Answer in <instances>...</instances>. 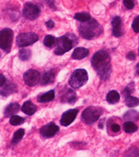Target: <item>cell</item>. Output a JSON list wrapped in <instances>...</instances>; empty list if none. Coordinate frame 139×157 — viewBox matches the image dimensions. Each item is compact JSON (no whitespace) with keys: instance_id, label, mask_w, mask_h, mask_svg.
I'll return each mask as SVG.
<instances>
[{"instance_id":"25","label":"cell","mask_w":139,"mask_h":157,"mask_svg":"<svg viewBox=\"0 0 139 157\" xmlns=\"http://www.w3.org/2000/svg\"><path fill=\"white\" fill-rule=\"evenodd\" d=\"M75 19L79 20L80 22H86L91 19V15L88 13H77L75 15Z\"/></svg>"},{"instance_id":"30","label":"cell","mask_w":139,"mask_h":157,"mask_svg":"<svg viewBox=\"0 0 139 157\" xmlns=\"http://www.w3.org/2000/svg\"><path fill=\"white\" fill-rule=\"evenodd\" d=\"M124 6L126 7L127 10H133L135 6V1L134 0H123Z\"/></svg>"},{"instance_id":"31","label":"cell","mask_w":139,"mask_h":157,"mask_svg":"<svg viewBox=\"0 0 139 157\" xmlns=\"http://www.w3.org/2000/svg\"><path fill=\"white\" fill-rule=\"evenodd\" d=\"M132 27H133V29L134 32L139 33V15L134 19L133 25H132Z\"/></svg>"},{"instance_id":"32","label":"cell","mask_w":139,"mask_h":157,"mask_svg":"<svg viewBox=\"0 0 139 157\" xmlns=\"http://www.w3.org/2000/svg\"><path fill=\"white\" fill-rule=\"evenodd\" d=\"M122 25V19L121 18L118 16L115 17L113 19H112V27H116V26H119Z\"/></svg>"},{"instance_id":"9","label":"cell","mask_w":139,"mask_h":157,"mask_svg":"<svg viewBox=\"0 0 139 157\" xmlns=\"http://www.w3.org/2000/svg\"><path fill=\"white\" fill-rule=\"evenodd\" d=\"M24 81L27 86L33 87L40 81V73L38 71L29 69L24 74Z\"/></svg>"},{"instance_id":"34","label":"cell","mask_w":139,"mask_h":157,"mask_svg":"<svg viewBox=\"0 0 139 157\" xmlns=\"http://www.w3.org/2000/svg\"><path fill=\"white\" fill-rule=\"evenodd\" d=\"M126 58L128 59V60H130V61H133V60H135V58H136V56H135V54L133 53V52H129V53H127V55H126Z\"/></svg>"},{"instance_id":"21","label":"cell","mask_w":139,"mask_h":157,"mask_svg":"<svg viewBox=\"0 0 139 157\" xmlns=\"http://www.w3.org/2000/svg\"><path fill=\"white\" fill-rule=\"evenodd\" d=\"M125 104L128 108H134V107L139 105V98L130 95V96L125 98Z\"/></svg>"},{"instance_id":"17","label":"cell","mask_w":139,"mask_h":157,"mask_svg":"<svg viewBox=\"0 0 139 157\" xmlns=\"http://www.w3.org/2000/svg\"><path fill=\"white\" fill-rule=\"evenodd\" d=\"M55 98V91H49L48 93L42 94L38 97V102L39 103H48Z\"/></svg>"},{"instance_id":"3","label":"cell","mask_w":139,"mask_h":157,"mask_svg":"<svg viewBox=\"0 0 139 157\" xmlns=\"http://www.w3.org/2000/svg\"><path fill=\"white\" fill-rule=\"evenodd\" d=\"M56 48L55 53L58 56L68 52L75 45L77 44V38L74 34H66L56 40Z\"/></svg>"},{"instance_id":"5","label":"cell","mask_w":139,"mask_h":157,"mask_svg":"<svg viewBox=\"0 0 139 157\" xmlns=\"http://www.w3.org/2000/svg\"><path fill=\"white\" fill-rule=\"evenodd\" d=\"M102 113V109H101L100 107H89L85 109L82 115H81V119L83 120V122L86 124H92L94 123L98 120L100 118V116Z\"/></svg>"},{"instance_id":"18","label":"cell","mask_w":139,"mask_h":157,"mask_svg":"<svg viewBox=\"0 0 139 157\" xmlns=\"http://www.w3.org/2000/svg\"><path fill=\"white\" fill-rule=\"evenodd\" d=\"M123 119L125 121H131V122L137 121L139 119V113L135 110H130L124 114Z\"/></svg>"},{"instance_id":"24","label":"cell","mask_w":139,"mask_h":157,"mask_svg":"<svg viewBox=\"0 0 139 157\" xmlns=\"http://www.w3.org/2000/svg\"><path fill=\"white\" fill-rule=\"evenodd\" d=\"M19 56H20V60H22V61H28L31 56V52L28 49H21L19 53Z\"/></svg>"},{"instance_id":"37","label":"cell","mask_w":139,"mask_h":157,"mask_svg":"<svg viewBox=\"0 0 139 157\" xmlns=\"http://www.w3.org/2000/svg\"><path fill=\"white\" fill-rule=\"evenodd\" d=\"M136 75L139 76V63L136 66Z\"/></svg>"},{"instance_id":"4","label":"cell","mask_w":139,"mask_h":157,"mask_svg":"<svg viewBox=\"0 0 139 157\" xmlns=\"http://www.w3.org/2000/svg\"><path fill=\"white\" fill-rule=\"evenodd\" d=\"M88 74L87 71L84 69H77L71 75L69 83L74 89L80 88L87 82Z\"/></svg>"},{"instance_id":"29","label":"cell","mask_w":139,"mask_h":157,"mask_svg":"<svg viewBox=\"0 0 139 157\" xmlns=\"http://www.w3.org/2000/svg\"><path fill=\"white\" fill-rule=\"evenodd\" d=\"M112 33H113L114 36L116 37H120L123 35V30H122V25L119 26H116L112 28Z\"/></svg>"},{"instance_id":"15","label":"cell","mask_w":139,"mask_h":157,"mask_svg":"<svg viewBox=\"0 0 139 157\" xmlns=\"http://www.w3.org/2000/svg\"><path fill=\"white\" fill-rule=\"evenodd\" d=\"M21 109L27 115H33L36 112L37 107L31 101H26L25 103L23 104V106H22Z\"/></svg>"},{"instance_id":"12","label":"cell","mask_w":139,"mask_h":157,"mask_svg":"<svg viewBox=\"0 0 139 157\" xmlns=\"http://www.w3.org/2000/svg\"><path fill=\"white\" fill-rule=\"evenodd\" d=\"M17 92V86L13 82H5L3 85L2 89L0 91V94L3 97H8Z\"/></svg>"},{"instance_id":"28","label":"cell","mask_w":139,"mask_h":157,"mask_svg":"<svg viewBox=\"0 0 139 157\" xmlns=\"http://www.w3.org/2000/svg\"><path fill=\"white\" fill-rule=\"evenodd\" d=\"M133 88H134V87H133V83L128 85V86H127V87H126V88L123 91V96L125 97V98L130 96V95H131V93H133Z\"/></svg>"},{"instance_id":"35","label":"cell","mask_w":139,"mask_h":157,"mask_svg":"<svg viewBox=\"0 0 139 157\" xmlns=\"http://www.w3.org/2000/svg\"><path fill=\"white\" fill-rule=\"evenodd\" d=\"M6 82V78L3 76V74L0 73V87H3V85Z\"/></svg>"},{"instance_id":"8","label":"cell","mask_w":139,"mask_h":157,"mask_svg":"<svg viewBox=\"0 0 139 157\" xmlns=\"http://www.w3.org/2000/svg\"><path fill=\"white\" fill-rule=\"evenodd\" d=\"M39 13H40V9L38 5H35L32 3H26L24 5L23 15L26 19L34 20L39 17Z\"/></svg>"},{"instance_id":"38","label":"cell","mask_w":139,"mask_h":157,"mask_svg":"<svg viewBox=\"0 0 139 157\" xmlns=\"http://www.w3.org/2000/svg\"><path fill=\"white\" fill-rule=\"evenodd\" d=\"M138 54H139V47H138Z\"/></svg>"},{"instance_id":"16","label":"cell","mask_w":139,"mask_h":157,"mask_svg":"<svg viewBox=\"0 0 139 157\" xmlns=\"http://www.w3.org/2000/svg\"><path fill=\"white\" fill-rule=\"evenodd\" d=\"M20 105L19 103H13L9 104V106H7V108L5 109V111H4V116L6 118H9L11 116L14 115L15 113L19 112L20 110Z\"/></svg>"},{"instance_id":"2","label":"cell","mask_w":139,"mask_h":157,"mask_svg":"<svg viewBox=\"0 0 139 157\" xmlns=\"http://www.w3.org/2000/svg\"><path fill=\"white\" fill-rule=\"evenodd\" d=\"M79 31L83 38L91 40L100 35L102 32V29L99 23L97 22V20L89 19L86 22H83V24H81L79 28Z\"/></svg>"},{"instance_id":"10","label":"cell","mask_w":139,"mask_h":157,"mask_svg":"<svg viewBox=\"0 0 139 157\" xmlns=\"http://www.w3.org/2000/svg\"><path fill=\"white\" fill-rule=\"evenodd\" d=\"M59 131V127L54 123H50L48 124L43 126L40 128V135L45 138H51L56 135V133Z\"/></svg>"},{"instance_id":"26","label":"cell","mask_w":139,"mask_h":157,"mask_svg":"<svg viewBox=\"0 0 139 157\" xmlns=\"http://www.w3.org/2000/svg\"><path fill=\"white\" fill-rule=\"evenodd\" d=\"M55 42H56V40H55V37H53L51 35H47V36H46V38L44 39V45L47 47H49V48L55 45Z\"/></svg>"},{"instance_id":"27","label":"cell","mask_w":139,"mask_h":157,"mask_svg":"<svg viewBox=\"0 0 139 157\" xmlns=\"http://www.w3.org/2000/svg\"><path fill=\"white\" fill-rule=\"evenodd\" d=\"M24 122V119L18 115L11 116V118L9 119V123L12 125H20L21 124H23Z\"/></svg>"},{"instance_id":"36","label":"cell","mask_w":139,"mask_h":157,"mask_svg":"<svg viewBox=\"0 0 139 157\" xmlns=\"http://www.w3.org/2000/svg\"><path fill=\"white\" fill-rule=\"evenodd\" d=\"M46 25L48 29H52V28L55 26V24H54V22H53L52 20H49V21H47Z\"/></svg>"},{"instance_id":"11","label":"cell","mask_w":139,"mask_h":157,"mask_svg":"<svg viewBox=\"0 0 139 157\" xmlns=\"http://www.w3.org/2000/svg\"><path fill=\"white\" fill-rule=\"evenodd\" d=\"M79 110L78 109H70L68 111L63 113L60 119V124L63 126H68L73 122L76 118Z\"/></svg>"},{"instance_id":"13","label":"cell","mask_w":139,"mask_h":157,"mask_svg":"<svg viewBox=\"0 0 139 157\" xmlns=\"http://www.w3.org/2000/svg\"><path fill=\"white\" fill-rule=\"evenodd\" d=\"M55 74L53 71H48L45 73L43 74L41 80H40V84L42 86H46L49 84H51L54 82L55 81Z\"/></svg>"},{"instance_id":"23","label":"cell","mask_w":139,"mask_h":157,"mask_svg":"<svg viewBox=\"0 0 139 157\" xmlns=\"http://www.w3.org/2000/svg\"><path fill=\"white\" fill-rule=\"evenodd\" d=\"M64 100L66 101L67 103H71V104H73V103L76 101V97H75V93L72 91V90H68V92L65 93V98H64Z\"/></svg>"},{"instance_id":"14","label":"cell","mask_w":139,"mask_h":157,"mask_svg":"<svg viewBox=\"0 0 139 157\" xmlns=\"http://www.w3.org/2000/svg\"><path fill=\"white\" fill-rule=\"evenodd\" d=\"M89 50L83 47H78L72 53V58L75 60H82L88 56Z\"/></svg>"},{"instance_id":"22","label":"cell","mask_w":139,"mask_h":157,"mask_svg":"<svg viewBox=\"0 0 139 157\" xmlns=\"http://www.w3.org/2000/svg\"><path fill=\"white\" fill-rule=\"evenodd\" d=\"M24 135V130L23 128H20L19 130H17L14 133V135H13V140H12V144H15L17 143H19L22 140Z\"/></svg>"},{"instance_id":"1","label":"cell","mask_w":139,"mask_h":157,"mask_svg":"<svg viewBox=\"0 0 139 157\" xmlns=\"http://www.w3.org/2000/svg\"><path fill=\"white\" fill-rule=\"evenodd\" d=\"M91 65L97 72L101 80L106 81L110 77L112 67H111V57L106 51H99L94 55L91 59Z\"/></svg>"},{"instance_id":"19","label":"cell","mask_w":139,"mask_h":157,"mask_svg":"<svg viewBox=\"0 0 139 157\" xmlns=\"http://www.w3.org/2000/svg\"><path fill=\"white\" fill-rule=\"evenodd\" d=\"M107 102L111 104H115L118 103L120 100V94L116 91H111L107 96Z\"/></svg>"},{"instance_id":"20","label":"cell","mask_w":139,"mask_h":157,"mask_svg":"<svg viewBox=\"0 0 139 157\" xmlns=\"http://www.w3.org/2000/svg\"><path fill=\"white\" fill-rule=\"evenodd\" d=\"M123 130L126 132V133H128V134L134 133V132H136L137 130V126L133 122L126 121L123 124Z\"/></svg>"},{"instance_id":"33","label":"cell","mask_w":139,"mask_h":157,"mask_svg":"<svg viewBox=\"0 0 139 157\" xmlns=\"http://www.w3.org/2000/svg\"><path fill=\"white\" fill-rule=\"evenodd\" d=\"M110 128H111V130H112V133H115V134L118 133V132L120 131V129H121L120 125L117 124H116V123H114V124H111Z\"/></svg>"},{"instance_id":"7","label":"cell","mask_w":139,"mask_h":157,"mask_svg":"<svg viewBox=\"0 0 139 157\" xmlns=\"http://www.w3.org/2000/svg\"><path fill=\"white\" fill-rule=\"evenodd\" d=\"M39 40V36L35 33H22L17 36L16 44L20 48L30 45Z\"/></svg>"},{"instance_id":"6","label":"cell","mask_w":139,"mask_h":157,"mask_svg":"<svg viewBox=\"0 0 139 157\" xmlns=\"http://www.w3.org/2000/svg\"><path fill=\"white\" fill-rule=\"evenodd\" d=\"M13 33L10 29H3L0 31V48L4 52H9L13 43Z\"/></svg>"}]
</instances>
